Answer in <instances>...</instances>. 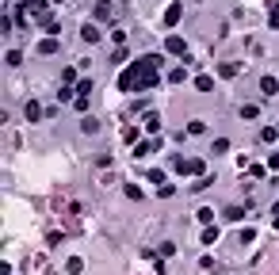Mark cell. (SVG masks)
<instances>
[{
	"instance_id": "obj_1",
	"label": "cell",
	"mask_w": 279,
	"mask_h": 275,
	"mask_svg": "<svg viewBox=\"0 0 279 275\" xmlns=\"http://www.w3.org/2000/svg\"><path fill=\"white\" fill-rule=\"evenodd\" d=\"M161 80V58L157 54H142V58H134L126 69H122V77H119V88L122 92H146V88H153Z\"/></svg>"
},
{
	"instance_id": "obj_2",
	"label": "cell",
	"mask_w": 279,
	"mask_h": 275,
	"mask_svg": "<svg viewBox=\"0 0 279 275\" xmlns=\"http://www.w3.org/2000/svg\"><path fill=\"white\" fill-rule=\"evenodd\" d=\"M19 12L31 15V19H39V23L54 19V15H50V0H23V4H19Z\"/></svg>"
},
{
	"instance_id": "obj_3",
	"label": "cell",
	"mask_w": 279,
	"mask_h": 275,
	"mask_svg": "<svg viewBox=\"0 0 279 275\" xmlns=\"http://www.w3.org/2000/svg\"><path fill=\"white\" fill-rule=\"evenodd\" d=\"M172 172H180V176H203L206 172V164L199 157H172Z\"/></svg>"
},
{
	"instance_id": "obj_4",
	"label": "cell",
	"mask_w": 279,
	"mask_h": 275,
	"mask_svg": "<svg viewBox=\"0 0 279 275\" xmlns=\"http://www.w3.org/2000/svg\"><path fill=\"white\" fill-rule=\"evenodd\" d=\"M164 50H168V54H176V58H184V61H188V42H184L180 35H168V39H164Z\"/></svg>"
},
{
	"instance_id": "obj_5",
	"label": "cell",
	"mask_w": 279,
	"mask_h": 275,
	"mask_svg": "<svg viewBox=\"0 0 279 275\" xmlns=\"http://www.w3.org/2000/svg\"><path fill=\"white\" fill-rule=\"evenodd\" d=\"M180 19H184V4L176 0V4H168V8H164V27H176Z\"/></svg>"
},
{
	"instance_id": "obj_6",
	"label": "cell",
	"mask_w": 279,
	"mask_h": 275,
	"mask_svg": "<svg viewBox=\"0 0 279 275\" xmlns=\"http://www.w3.org/2000/svg\"><path fill=\"white\" fill-rule=\"evenodd\" d=\"M157 145H161V138H149V142H138V145H134V157H149V153H153Z\"/></svg>"
},
{
	"instance_id": "obj_7",
	"label": "cell",
	"mask_w": 279,
	"mask_h": 275,
	"mask_svg": "<svg viewBox=\"0 0 279 275\" xmlns=\"http://www.w3.org/2000/svg\"><path fill=\"white\" fill-rule=\"evenodd\" d=\"M77 100H80V96H84V100H88V96H92V88H96V80H92V77H80V80H77Z\"/></svg>"
},
{
	"instance_id": "obj_8",
	"label": "cell",
	"mask_w": 279,
	"mask_h": 275,
	"mask_svg": "<svg viewBox=\"0 0 279 275\" xmlns=\"http://www.w3.org/2000/svg\"><path fill=\"white\" fill-rule=\"evenodd\" d=\"M260 92H264V96H276L279 92V77H260Z\"/></svg>"
},
{
	"instance_id": "obj_9",
	"label": "cell",
	"mask_w": 279,
	"mask_h": 275,
	"mask_svg": "<svg viewBox=\"0 0 279 275\" xmlns=\"http://www.w3.org/2000/svg\"><path fill=\"white\" fill-rule=\"evenodd\" d=\"M80 39H84V42H100V27H96V23H84V27H80Z\"/></svg>"
},
{
	"instance_id": "obj_10",
	"label": "cell",
	"mask_w": 279,
	"mask_h": 275,
	"mask_svg": "<svg viewBox=\"0 0 279 275\" xmlns=\"http://www.w3.org/2000/svg\"><path fill=\"white\" fill-rule=\"evenodd\" d=\"M96 19H100V23L111 19V0H96Z\"/></svg>"
},
{
	"instance_id": "obj_11",
	"label": "cell",
	"mask_w": 279,
	"mask_h": 275,
	"mask_svg": "<svg viewBox=\"0 0 279 275\" xmlns=\"http://www.w3.org/2000/svg\"><path fill=\"white\" fill-rule=\"evenodd\" d=\"M168 84H180V80H188V69L184 65H176V69H168V77H164Z\"/></svg>"
},
{
	"instance_id": "obj_12",
	"label": "cell",
	"mask_w": 279,
	"mask_h": 275,
	"mask_svg": "<svg viewBox=\"0 0 279 275\" xmlns=\"http://www.w3.org/2000/svg\"><path fill=\"white\" fill-rule=\"evenodd\" d=\"M222 218H226V222H241V218H245V206H226Z\"/></svg>"
},
{
	"instance_id": "obj_13",
	"label": "cell",
	"mask_w": 279,
	"mask_h": 275,
	"mask_svg": "<svg viewBox=\"0 0 279 275\" xmlns=\"http://www.w3.org/2000/svg\"><path fill=\"white\" fill-rule=\"evenodd\" d=\"M260 142H264V145H276L279 142V130H276V126H264V130H260Z\"/></svg>"
},
{
	"instance_id": "obj_14",
	"label": "cell",
	"mask_w": 279,
	"mask_h": 275,
	"mask_svg": "<svg viewBox=\"0 0 279 275\" xmlns=\"http://www.w3.org/2000/svg\"><path fill=\"white\" fill-rule=\"evenodd\" d=\"M199 241H203V245H214V241H218V226H206V230L199 233Z\"/></svg>"
},
{
	"instance_id": "obj_15",
	"label": "cell",
	"mask_w": 279,
	"mask_h": 275,
	"mask_svg": "<svg viewBox=\"0 0 279 275\" xmlns=\"http://www.w3.org/2000/svg\"><path fill=\"white\" fill-rule=\"evenodd\" d=\"M80 130H84V134H96V130H100V118H96V115H84Z\"/></svg>"
},
{
	"instance_id": "obj_16",
	"label": "cell",
	"mask_w": 279,
	"mask_h": 275,
	"mask_svg": "<svg viewBox=\"0 0 279 275\" xmlns=\"http://www.w3.org/2000/svg\"><path fill=\"white\" fill-rule=\"evenodd\" d=\"M39 50H42V54H58V39H50V35H46L42 42H39Z\"/></svg>"
},
{
	"instance_id": "obj_17",
	"label": "cell",
	"mask_w": 279,
	"mask_h": 275,
	"mask_svg": "<svg viewBox=\"0 0 279 275\" xmlns=\"http://www.w3.org/2000/svg\"><path fill=\"white\" fill-rule=\"evenodd\" d=\"M195 88L199 92H214V77H195Z\"/></svg>"
},
{
	"instance_id": "obj_18",
	"label": "cell",
	"mask_w": 279,
	"mask_h": 275,
	"mask_svg": "<svg viewBox=\"0 0 279 275\" xmlns=\"http://www.w3.org/2000/svg\"><path fill=\"white\" fill-rule=\"evenodd\" d=\"M146 130H149V134L161 130V115H157V111H149V115H146Z\"/></svg>"
},
{
	"instance_id": "obj_19",
	"label": "cell",
	"mask_w": 279,
	"mask_h": 275,
	"mask_svg": "<svg viewBox=\"0 0 279 275\" xmlns=\"http://www.w3.org/2000/svg\"><path fill=\"white\" fill-rule=\"evenodd\" d=\"M237 73H241V65H237V61H226L218 77H226V80H230V77H237Z\"/></svg>"
},
{
	"instance_id": "obj_20",
	"label": "cell",
	"mask_w": 279,
	"mask_h": 275,
	"mask_svg": "<svg viewBox=\"0 0 279 275\" xmlns=\"http://www.w3.org/2000/svg\"><path fill=\"white\" fill-rule=\"evenodd\" d=\"M241 118H245V122H252V118H260V107H256V103H249V107H241Z\"/></svg>"
},
{
	"instance_id": "obj_21",
	"label": "cell",
	"mask_w": 279,
	"mask_h": 275,
	"mask_svg": "<svg viewBox=\"0 0 279 275\" xmlns=\"http://www.w3.org/2000/svg\"><path fill=\"white\" fill-rule=\"evenodd\" d=\"M46 115V111H42V107H39V103H27V118H31V122H39V118H42Z\"/></svg>"
},
{
	"instance_id": "obj_22",
	"label": "cell",
	"mask_w": 279,
	"mask_h": 275,
	"mask_svg": "<svg viewBox=\"0 0 279 275\" xmlns=\"http://www.w3.org/2000/svg\"><path fill=\"white\" fill-rule=\"evenodd\" d=\"M199 222H203V226H214V210H210V206H199Z\"/></svg>"
},
{
	"instance_id": "obj_23",
	"label": "cell",
	"mask_w": 279,
	"mask_h": 275,
	"mask_svg": "<svg viewBox=\"0 0 279 275\" xmlns=\"http://www.w3.org/2000/svg\"><path fill=\"white\" fill-rule=\"evenodd\" d=\"M80 268H84V264L77 260V256H69V260H65V272H69V275H80Z\"/></svg>"
},
{
	"instance_id": "obj_24",
	"label": "cell",
	"mask_w": 279,
	"mask_h": 275,
	"mask_svg": "<svg viewBox=\"0 0 279 275\" xmlns=\"http://www.w3.org/2000/svg\"><path fill=\"white\" fill-rule=\"evenodd\" d=\"M122 138H126V145H130V149H134V145H138V138H142V134L134 130V126H126V130H122Z\"/></svg>"
},
{
	"instance_id": "obj_25",
	"label": "cell",
	"mask_w": 279,
	"mask_h": 275,
	"mask_svg": "<svg viewBox=\"0 0 279 275\" xmlns=\"http://www.w3.org/2000/svg\"><path fill=\"white\" fill-rule=\"evenodd\" d=\"M42 27H46V35H50V39H58V31H61V23H58V19H46Z\"/></svg>"
},
{
	"instance_id": "obj_26",
	"label": "cell",
	"mask_w": 279,
	"mask_h": 275,
	"mask_svg": "<svg viewBox=\"0 0 279 275\" xmlns=\"http://www.w3.org/2000/svg\"><path fill=\"white\" fill-rule=\"evenodd\" d=\"M268 27L279 31V4H272V15H268Z\"/></svg>"
},
{
	"instance_id": "obj_27",
	"label": "cell",
	"mask_w": 279,
	"mask_h": 275,
	"mask_svg": "<svg viewBox=\"0 0 279 275\" xmlns=\"http://www.w3.org/2000/svg\"><path fill=\"white\" fill-rule=\"evenodd\" d=\"M77 80H80V77H77V69H65V73H61V84H77Z\"/></svg>"
},
{
	"instance_id": "obj_28",
	"label": "cell",
	"mask_w": 279,
	"mask_h": 275,
	"mask_svg": "<svg viewBox=\"0 0 279 275\" xmlns=\"http://www.w3.org/2000/svg\"><path fill=\"white\" fill-rule=\"evenodd\" d=\"M149 180H153V184L161 188V184H164V168H149Z\"/></svg>"
},
{
	"instance_id": "obj_29",
	"label": "cell",
	"mask_w": 279,
	"mask_h": 275,
	"mask_svg": "<svg viewBox=\"0 0 279 275\" xmlns=\"http://www.w3.org/2000/svg\"><path fill=\"white\" fill-rule=\"evenodd\" d=\"M4 61H8V65H19V61H23V54H19V50H8V54H4Z\"/></svg>"
},
{
	"instance_id": "obj_30",
	"label": "cell",
	"mask_w": 279,
	"mask_h": 275,
	"mask_svg": "<svg viewBox=\"0 0 279 275\" xmlns=\"http://www.w3.org/2000/svg\"><path fill=\"white\" fill-rule=\"evenodd\" d=\"M206 130V122H199V118H191L188 122V134H203Z\"/></svg>"
},
{
	"instance_id": "obj_31",
	"label": "cell",
	"mask_w": 279,
	"mask_h": 275,
	"mask_svg": "<svg viewBox=\"0 0 279 275\" xmlns=\"http://www.w3.org/2000/svg\"><path fill=\"white\" fill-rule=\"evenodd\" d=\"M126 199H130V203H138V199H142V188H134V184H126Z\"/></svg>"
},
{
	"instance_id": "obj_32",
	"label": "cell",
	"mask_w": 279,
	"mask_h": 275,
	"mask_svg": "<svg viewBox=\"0 0 279 275\" xmlns=\"http://www.w3.org/2000/svg\"><path fill=\"white\" fill-rule=\"evenodd\" d=\"M214 153H218V157H222V153H230V142H226V138H218V142H214Z\"/></svg>"
},
{
	"instance_id": "obj_33",
	"label": "cell",
	"mask_w": 279,
	"mask_h": 275,
	"mask_svg": "<svg viewBox=\"0 0 279 275\" xmlns=\"http://www.w3.org/2000/svg\"><path fill=\"white\" fill-rule=\"evenodd\" d=\"M268 168H279V149L272 153V157H268Z\"/></svg>"
},
{
	"instance_id": "obj_34",
	"label": "cell",
	"mask_w": 279,
	"mask_h": 275,
	"mask_svg": "<svg viewBox=\"0 0 279 275\" xmlns=\"http://www.w3.org/2000/svg\"><path fill=\"white\" fill-rule=\"evenodd\" d=\"M50 4H61V0H50Z\"/></svg>"
},
{
	"instance_id": "obj_35",
	"label": "cell",
	"mask_w": 279,
	"mask_h": 275,
	"mask_svg": "<svg viewBox=\"0 0 279 275\" xmlns=\"http://www.w3.org/2000/svg\"><path fill=\"white\" fill-rule=\"evenodd\" d=\"M276 230H279V218H276Z\"/></svg>"
}]
</instances>
